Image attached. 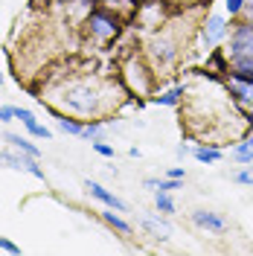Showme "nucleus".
<instances>
[{"instance_id": "obj_1", "label": "nucleus", "mask_w": 253, "mask_h": 256, "mask_svg": "<svg viewBox=\"0 0 253 256\" xmlns=\"http://www.w3.org/2000/svg\"><path fill=\"white\" fill-rule=\"evenodd\" d=\"M64 105L76 114H94L96 111V90L90 84H70L64 90Z\"/></svg>"}, {"instance_id": "obj_2", "label": "nucleus", "mask_w": 253, "mask_h": 256, "mask_svg": "<svg viewBox=\"0 0 253 256\" xmlns=\"http://www.w3.org/2000/svg\"><path fill=\"white\" fill-rule=\"evenodd\" d=\"M0 166H6V169H15V172H30L32 178H38V180H44V169L38 166V158H32L26 152H0Z\"/></svg>"}, {"instance_id": "obj_3", "label": "nucleus", "mask_w": 253, "mask_h": 256, "mask_svg": "<svg viewBox=\"0 0 253 256\" xmlns=\"http://www.w3.org/2000/svg\"><path fill=\"white\" fill-rule=\"evenodd\" d=\"M230 58H242V56H253V24H242L230 35Z\"/></svg>"}, {"instance_id": "obj_4", "label": "nucleus", "mask_w": 253, "mask_h": 256, "mask_svg": "<svg viewBox=\"0 0 253 256\" xmlns=\"http://www.w3.org/2000/svg\"><path fill=\"white\" fill-rule=\"evenodd\" d=\"M88 26H90V32H94L96 38H114L116 35V18H111L108 12H90V18H88Z\"/></svg>"}, {"instance_id": "obj_5", "label": "nucleus", "mask_w": 253, "mask_h": 256, "mask_svg": "<svg viewBox=\"0 0 253 256\" xmlns=\"http://www.w3.org/2000/svg\"><path fill=\"white\" fill-rule=\"evenodd\" d=\"M224 35H227V20L222 15H210L204 24V47H216L218 41H222Z\"/></svg>"}, {"instance_id": "obj_6", "label": "nucleus", "mask_w": 253, "mask_h": 256, "mask_svg": "<svg viewBox=\"0 0 253 256\" xmlns=\"http://www.w3.org/2000/svg\"><path fill=\"white\" fill-rule=\"evenodd\" d=\"M84 190L94 195L96 201H102L105 207H111V210H120V212H126V201H120L114 192H108L102 184H96V180H84Z\"/></svg>"}, {"instance_id": "obj_7", "label": "nucleus", "mask_w": 253, "mask_h": 256, "mask_svg": "<svg viewBox=\"0 0 253 256\" xmlns=\"http://www.w3.org/2000/svg\"><path fill=\"white\" fill-rule=\"evenodd\" d=\"M192 222L198 224V227H204V230H212V233H224V230H227L224 216L212 212V210H195V212H192Z\"/></svg>"}, {"instance_id": "obj_8", "label": "nucleus", "mask_w": 253, "mask_h": 256, "mask_svg": "<svg viewBox=\"0 0 253 256\" xmlns=\"http://www.w3.org/2000/svg\"><path fill=\"white\" fill-rule=\"evenodd\" d=\"M15 120H20V122L26 126V131H30L32 137H38V140H50V137H52V131H50L47 126H41V122L35 120V114L26 111V108H15Z\"/></svg>"}, {"instance_id": "obj_9", "label": "nucleus", "mask_w": 253, "mask_h": 256, "mask_svg": "<svg viewBox=\"0 0 253 256\" xmlns=\"http://www.w3.org/2000/svg\"><path fill=\"white\" fill-rule=\"evenodd\" d=\"M227 90H230V96H233L236 102H242V105H253V82L230 76V82H227Z\"/></svg>"}, {"instance_id": "obj_10", "label": "nucleus", "mask_w": 253, "mask_h": 256, "mask_svg": "<svg viewBox=\"0 0 253 256\" xmlns=\"http://www.w3.org/2000/svg\"><path fill=\"white\" fill-rule=\"evenodd\" d=\"M148 190L154 192H174V190H184V178H163V180H158V178H146L142 180Z\"/></svg>"}, {"instance_id": "obj_11", "label": "nucleus", "mask_w": 253, "mask_h": 256, "mask_svg": "<svg viewBox=\"0 0 253 256\" xmlns=\"http://www.w3.org/2000/svg\"><path fill=\"white\" fill-rule=\"evenodd\" d=\"M3 140L12 146V148H18V152H26V154H32V158H38V154H41V152H38V146H32L30 140H26V137H20V134L6 131V134H3Z\"/></svg>"}, {"instance_id": "obj_12", "label": "nucleus", "mask_w": 253, "mask_h": 256, "mask_svg": "<svg viewBox=\"0 0 253 256\" xmlns=\"http://www.w3.org/2000/svg\"><path fill=\"white\" fill-rule=\"evenodd\" d=\"M236 79H248L253 82V56H242V58H233V70H230Z\"/></svg>"}, {"instance_id": "obj_13", "label": "nucleus", "mask_w": 253, "mask_h": 256, "mask_svg": "<svg viewBox=\"0 0 253 256\" xmlns=\"http://www.w3.org/2000/svg\"><path fill=\"white\" fill-rule=\"evenodd\" d=\"M102 222L108 224V227H114V230H120V233H131V224L120 216V210H116V212H114V210L111 212H102Z\"/></svg>"}, {"instance_id": "obj_14", "label": "nucleus", "mask_w": 253, "mask_h": 256, "mask_svg": "<svg viewBox=\"0 0 253 256\" xmlns=\"http://www.w3.org/2000/svg\"><path fill=\"white\" fill-rule=\"evenodd\" d=\"M180 96H184V88L178 84V88H169L166 94L154 96V105H166V108H174V105L180 102Z\"/></svg>"}, {"instance_id": "obj_15", "label": "nucleus", "mask_w": 253, "mask_h": 256, "mask_svg": "<svg viewBox=\"0 0 253 256\" xmlns=\"http://www.w3.org/2000/svg\"><path fill=\"white\" fill-rule=\"evenodd\" d=\"M233 158H236L238 163H253V137L242 140V143L233 148Z\"/></svg>"}, {"instance_id": "obj_16", "label": "nucleus", "mask_w": 253, "mask_h": 256, "mask_svg": "<svg viewBox=\"0 0 253 256\" xmlns=\"http://www.w3.org/2000/svg\"><path fill=\"white\" fill-rule=\"evenodd\" d=\"M192 154H195V160H201V163H218L222 160V152L212 148V146H198Z\"/></svg>"}, {"instance_id": "obj_17", "label": "nucleus", "mask_w": 253, "mask_h": 256, "mask_svg": "<svg viewBox=\"0 0 253 256\" xmlns=\"http://www.w3.org/2000/svg\"><path fill=\"white\" fill-rule=\"evenodd\" d=\"M154 207L163 216H172L174 212V201H172V192H154Z\"/></svg>"}, {"instance_id": "obj_18", "label": "nucleus", "mask_w": 253, "mask_h": 256, "mask_svg": "<svg viewBox=\"0 0 253 256\" xmlns=\"http://www.w3.org/2000/svg\"><path fill=\"white\" fill-rule=\"evenodd\" d=\"M154 58H158L160 64H169L174 58V47L169 41H158V44H154Z\"/></svg>"}, {"instance_id": "obj_19", "label": "nucleus", "mask_w": 253, "mask_h": 256, "mask_svg": "<svg viewBox=\"0 0 253 256\" xmlns=\"http://www.w3.org/2000/svg\"><path fill=\"white\" fill-rule=\"evenodd\" d=\"M142 227H148L152 233H158L160 239H166V236H169V224L160 222V218H152V216H146V218H142Z\"/></svg>"}, {"instance_id": "obj_20", "label": "nucleus", "mask_w": 253, "mask_h": 256, "mask_svg": "<svg viewBox=\"0 0 253 256\" xmlns=\"http://www.w3.org/2000/svg\"><path fill=\"white\" fill-rule=\"evenodd\" d=\"M233 184H242V186H253V163H248V166H242L238 172H233Z\"/></svg>"}, {"instance_id": "obj_21", "label": "nucleus", "mask_w": 253, "mask_h": 256, "mask_svg": "<svg viewBox=\"0 0 253 256\" xmlns=\"http://www.w3.org/2000/svg\"><path fill=\"white\" fill-rule=\"evenodd\" d=\"M58 128H62L64 134H73V137H82V131H84V126H82V122H76V120H67V116H58Z\"/></svg>"}, {"instance_id": "obj_22", "label": "nucleus", "mask_w": 253, "mask_h": 256, "mask_svg": "<svg viewBox=\"0 0 253 256\" xmlns=\"http://www.w3.org/2000/svg\"><path fill=\"white\" fill-rule=\"evenodd\" d=\"M82 137H84V140H99V137H102V122H88L84 131H82Z\"/></svg>"}, {"instance_id": "obj_23", "label": "nucleus", "mask_w": 253, "mask_h": 256, "mask_svg": "<svg viewBox=\"0 0 253 256\" xmlns=\"http://www.w3.org/2000/svg\"><path fill=\"white\" fill-rule=\"evenodd\" d=\"M94 152L96 154H102V158H114V146H108V143H102V140H94Z\"/></svg>"}, {"instance_id": "obj_24", "label": "nucleus", "mask_w": 253, "mask_h": 256, "mask_svg": "<svg viewBox=\"0 0 253 256\" xmlns=\"http://www.w3.org/2000/svg\"><path fill=\"white\" fill-rule=\"evenodd\" d=\"M224 6H227V12H230V15H238V12H242V6H244V0H224Z\"/></svg>"}, {"instance_id": "obj_25", "label": "nucleus", "mask_w": 253, "mask_h": 256, "mask_svg": "<svg viewBox=\"0 0 253 256\" xmlns=\"http://www.w3.org/2000/svg\"><path fill=\"white\" fill-rule=\"evenodd\" d=\"M0 250H6V254H20V248H18L15 242L3 239V236H0Z\"/></svg>"}, {"instance_id": "obj_26", "label": "nucleus", "mask_w": 253, "mask_h": 256, "mask_svg": "<svg viewBox=\"0 0 253 256\" xmlns=\"http://www.w3.org/2000/svg\"><path fill=\"white\" fill-rule=\"evenodd\" d=\"M15 120V108H0V122H9Z\"/></svg>"}, {"instance_id": "obj_27", "label": "nucleus", "mask_w": 253, "mask_h": 256, "mask_svg": "<svg viewBox=\"0 0 253 256\" xmlns=\"http://www.w3.org/2000/svg\"><path fill=\"white\" fill-rule=\"evenodd\" d=\"M166 178H186V175H184V169H180V166H172V169L166 172Z\"/></svg>"}, {"instance_id": "obj_28", "label": "nucleus", "mask_w": 253, "mask_h": 256, "mask_svg": "<svg viewBox=\"0 0 253 256\" xmlns=\"http://www.w3.org/2000/svg\"><path fill=\"white\" fill-rule=\"evenodd\" d=\"M174 154H178V158L184 160L186 154H190V148H186V146H178V152H174Z\"/></svg>"}, {"instance_id": "obj_29", "label": "nucleus", "mask_w": 253, "mask_h": 256, "mask_svg": "<svg viewBox=\"0 0 253 256\" xmlns=\"http://www.w3.org/2000/svg\"><path fill=\"white\" fill-rule=\"evenodd\" d=\"M248 126L253 128V105H250V111H248Z\"/></svg>"}]
</instances>
